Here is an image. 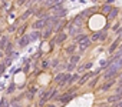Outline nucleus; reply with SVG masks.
<instances>
[{
	"label": "nucleus",
	"mask_w": 122,
	"mask_h": 107,
	"mask_svg": "<svg viewBox=\"0 0 122 107\" xmlns=\"http://www.w3.org/2000/svg\"><path fill=\"white\" fill-rule=\"evenodd\" d=\"M75 97H76V93H63V94H59L56 101H59L60 104H66V103H69Z\"/></svg>",
	"instance_id": "obj_3"
},
{
	"label": "nucleus",
	"mask_w": 122,
	"mask_h": 107,
	"mask_svg": "<svg viewBox=\"0 0 122 107\" xmlns=\"http://www.w3.org/2000/svg\"><path fill=\"white\" fill-rule=\"evenodd\" d=\"M17 107H22V104H19V106H17Z\"/></svg>",
	"instance_id": "obj_52"
},
{
	"label": "nucleus",
	"mask_w": 122,
	"mask_h": 107,
	"mask_svg": "<svg viewBox=\"0 0 122 107\" xmlns=\"http://www.w3.org/2000/svg\"><path fill=\"white\" fill-rule=\"evenodd\" d=\"M118 14H119V9H118V7H113V9H112V12H111V13L106 16V19H108L109 22H112V20H116Z\"/></svg>",
	"instance_id": "obj_13"
},
{
	"label": "nucleus",
	"mask_w": 122,
	"mask_h": 107,
	"mask_svg": "<svg viewBox=\"0 0 122 107\" xmlns=\"http://www.w3.org/2000/svg\"><path fill=\"white\" fill-rule=\"evenodd\" d=\"M52 13H53V16H56V17H66V14H68V10H66V7H59V9H55V10H52Z\"/></svg>",
	"instance_id": "obj_10"
},
{
	"label": "nucleus",
	"mask_w": 122,
	"mask_h": 107,
	"mask_svg": "<svg viewBox=\"0 0 122 107\" xmlns=\"http://www.w3.org/2000/svg\"><path fill=\"white\" fill-rule=\"evenodd\" d=\"M7 43H9L7 41V36H2V37H0V50H5Z\"/></svg>",
	"instance_id": "obj_21"
},
{
	"label": "nucleus",
	"mask_w": 122,
	"mask_h": 107,
	"mask_svg": "<svg viewBox=\"0 0 122 107\" xmlns=\"http://www.w3.org/2000/svg\"><path fill=\"white\" fill-rule=\"evenodd\" d=\"M92 66H93V63H92V62H86V63H85V69H86V70H91V69H92Z\"/></svg>",
	"instance_id": "obj_44"
},
{
	"label": "nucleus",
	"mask_w": 122,
	"mask_h": 107,
	"mask_svg": "<svg viewBox=\"0 0 122 107\" xmlns=\"http://www.w3.org/2000/svg\"><path fill=\"white\" fill-rule=\"evenodd\" d=\"M27 90H29L30 93H33V94H36V93H37V87H36V86H30Z\"/></svg>",
	"instance_id": "obj_42"
},
{
	"label": "nucleus",
	"mask_w": 122,
	"mask_h": 107,
	"mask_svg": "<svg viewBox=\"0 0 122 107\" xmlns=\"http://www.w3.org/2000/svg\"><path fill=\"white\" fill-rule=\"evenodd\" d=\"M99 79H101L99 76H95L93 79H91V80H89V89H95L96 84H98V81H99Z\"/></svg>",
	"instance_id": "obj_24"
},
{
	"label": "nucleus",
	"mask_w": 122,
	"mask_h": 107,
	"mask_svg": "<svg viewBox=\"0 0 122 107\" xmlns=\"http://www.w3.org/2000/svg\"><path fill=\"white\" fill-rule=\"evenodd\" d=\"M25 97H26V100H29V101H32V100H33V97H35V94H33V93H30V91L27 90V91L25 93Z\"/></svg>",
	"instance_id": "obj_36"
},
{
	"label": "nucleus",
	"mask_w": 122,
	"mask_h": 107,
	"mask_svg": "<svg viewBox=\"0 0 122 107\" xmlns=\"http://www.w3.org/2000/svg\"><path fill=\"white\" fill-rule=\"evenodd\" d=\"M16 30H17V24H16V23L12 24V26H9V29H7L9 33H13V31H16Z\"/></svg>",
	"instance_id": "obj_41"
},
{
	"label": "nucleus",
	"mask_w": 122,
	"mask_h": 107,
	"mask_svg": "<svg viewBox=\"0 0 122 107\" xmlns=\"http://www.w3.org/2000/svg\"><path fill=\"white\" fill-rule=\"evenodd\" d=\"M88 37H89L88 34H83V33H79L78 36H75V37H73V40H75L76 43H82V41H83V40H86Z\"/></svg>",
	"instance_id": "obj_20"
},
{
	"label": "nucleus",
	"mask_w": 122,
	"mask_h": 107,
	"mask_svg": "<svg viewBox=\"0 0 122 107\" xmlns=\"http://www.w3.org/2000/svg\"><path fill=\"white\" fill-rule=\"evenodd\" d=\"M49 67H50V63H49L47 60H42V62H40V69H42L43 71H45V70H47Z\"/></svg>",
	"instance_id": "obj_31"
},
{
	"label": "nucleus",
	"mask_w": 122,
	"mask_h": 107,
	"mask_svg": "<svg viewBox=\"0 0 122 107\" xmlns=\"http://www.w3.org/2000/svg\"><path fill=\"white\" fill-rule=\"evenodd\" d=\"M121 100H122V94H118V93H115V94L106 97V103H108V104H115V103H118V101H121Z\"/></svg>",
	"instance_id": "obj_11"
},
{
	"label": "nucleus",
	"mask_w": 122,
	"mask_h": 107,
	"mask_svg": "<svg viewBox=\"0 0 122 107\" xmlns=\"http://www.w3.org/2000/svg\"><path fill=\"white\" fill-rule=\"evenodd\" d=\"M119 29H121V23H119V22H116V23L112 26V29H111V30H112V31H118Z\"/></svg>",
	"instance_id": "obj_40"
},
{
	"label": "nucleus",
	"mask_w": 122,
	"mask_h": 107,
	"mask_svg": "<svg viewBox=\"0 0 122 107\" xmlns=\"http://www.w3.org/2000/svg\"><path fill=\"white\" fill-rule=\"evenodd\" d=\"M30 14H33V13H32V9H27V10H26V12L19 17V20H20V22H26V20H27V17H29Z\"/></svg>",
	"instance_id": "obj_22"
},
{
	"label": "nucleus",
	"mask_w": 122,
	"mask_h": 107,
	"mask_svg": "<svg viewBox=\"0 0 122 107\" xmlns=\"http://www.w3.org/2000/svg\"><path fill=\"white\" fill-rule=\"evenodd\" d=\"M2 9H3V10H6V12H13L12 4H10L9 2H2Z\"/></svg>",
	"instance_id": "obj_27"
},
{
	"label": "nucleus",
	"mask_w": 122,
	"mask_h": 107,
	"mask_svg": "<svg viewBox=\"0 0 122 107\" xmlns=\"http://www.w3.org/2000/svg\"><path fill=\"white\" fill-rule=\"evenodd\" d=\"M121 40H122V34H118V39L109 46V49H108V53H111V54H112V53H115L118 49H119V46H121Z\"/></svg>",
	"instance_id": "obj_8"
},
{
	"label": "nucleus",
	"mask_w": 122,
	"mask_h": 107,
	"mask_svg": "<svg viewBox=\"0 0 122 107\" xmlns=\"http://www.w3.org/2000/svg\"><path fill=\"white\" fill-rule=\"evenodd\" d=\"M2 2H7V0H0V3H2Z\"/></svg>",
	"instance_id": "obj_51"
},
{
	"label": "nucleus",
	"mask_w": 122,
	"mask_h": 107,
	"mask_svg": "<svg viewBox=\"0 0 122 107\" xmlns=\"http://www.w3.org/2000/svg\"><path fill=\"white\" fill-rule=\"evenodd\" d=\"M112 107H122V100L118 101V103H115V104H112Z\"/></svg>",
	"instance_id": "obj_45"
},
{
	"label": "nucleus",
	"mask_w": 122,
	"mask_h": 107,
	"mask_svg": "<svg viewBox=\"0 0 122 107\" xmlns=\"http://www.w3.org/2000/svg\"><path fill=\"white\" fill-rule=\"evenodd\" d=\"M25 2H26V0H17V4H19V6H20V4H23V3H25Z\"/></svg>",
	"instance_id": "obj_49"
},
{
	"label": "nucleus",
	"mask_w": 122,
	"mask_h": 107,
	"mask_svg": "<svg viewBox=\"0 0 122 107\" xmlns=\"http://www.w3.org/2000/svg\"><path fill=\"white\" fill-rule=\"evenodd\" d=\"M92 40H91V37H88L86 40H83L82 43H78V50H79V53H85L91 46H92Z\"/></svg>",
	"instance_id": "obj_6"
},
{
	"label": "nucleus",
	"mask_w": 122,
	"mask_h": 107,
	"mask_svg": "<svg viewBox=\"0 0 122 107\" xmlns=\"http://www.w3.org/2000/svg\"><path fill=\"white\" fill-rule=\"evenodd\" d=\"M73 70H76V64H73V63H71V62H69V63H68V66H66V71H69V73H71V71H73Z\"/></svg>",
	"instance_id": "obj_33"
},
{
	"label": "nucleus",
	"mask_w": 122,
	"mask_h": 107,
	"mask_svg": "<svg viewBox=\"0 0 122 107\" xmlns=\"http://www.w3.org/2000/svg\"><path fill=\"white\" fill-rule=\"evenodd\" d=\"M6 69H7L6 63H5V62H0V74H3V73L6 71Z\"/></svg>",
	"instance_id": "obj_38"
},
{
	"label": "nucleus",
	"mask_w": 122,
	"mask_h": 107,
	"mask_svg": "<svg viewBox=\"0 0 122 107\" xmlns=\"http://www.w3.org/2000/svg\"><path fill=\"white\" fill-rule=\"evenodd\" d=\"M0 37H2V33H0Z\"/></svg>",
	"instance_id": "obj_53"
},
{
	"label": "nucleus",
	"mask_w": 122,
	"mask_h": 107,
	"mask_svg": "<svg viewBox=\"0 0 122 107\" xmlns=\"http://www.w3.org/2000/svg\"><path fill=\"white\" fill-rule=\"evenodd\" d=\"M0 79H2V74H0Z\"/></svg>",
	"instance_id": "obj_54"
},
{
	"label": "nucleus",
	"mask_w": 122,
	"mask_h": 107,
	"mask_svg": "<svg viewBox=\"0 0 122 107\" xmlns=\"http://www.w3.org/2000/svg\"><path fill=\"white\" fill-rule=\"evenodd\" d=\"M101 71H102V69H101V67H99L98 70H86V71H85V73L81 76V80L78 81V86H83V84H85L88 80L93 79V77H95L96 74H99Z\"/></svg>",
	"instance_id": "obj_1"
},
{
	"label": "nucleus",
	"mask_w": 122,
	"mask_h": 107,
	"mask_svg": "<svg viewBox=\"0 0 122 107\" xmlns=\"http://www.w3.org/2000/svg\"><path fill=\"white\" fill-rule=\"evenodd\" d=\"M15 90H16V84H15V83H10V86L7 87V90H6V93H7V94H12V93H13Z\"/></svg>",
	"instance_id": "obj_34"
},
{
	"label": "nucleus",
	"mask_w": 122,
	"mask_h": 107,
	"mask_svg": "<svg viewBox=\"0 0 122 107\" xmlns=\"http://www.w3.org/2000/svg\"><path fill=\"white\" fill-rule=\"evenodd\" d=\"M69 36H72V37H75V36H78L79 33H82V26H76V24H73V23H69Z\"/></svg>",
	"instance_id": "obj_7"
},
{
	"label": "nucleus",
	"mask_w": 122,
	"mask_h": 107,
	"mask_svg": "<svg viewBox=\"0 0 122 107\" xmlns=\"http://www.w3.org/2000/svg\"><path fill=\"white\" fill-rule=\"evenodd\" d=\"M71 23H73V24H76V26H82V24H83V19L78 14V16H75V17L72 19V22H71Z\"/></svg>",
	"instance_id": "obj_23"
},
{
	"label": "nucleus",
	"mask_w": 122,
	"mask_h": 107,
	"mask_svg": "<svg viewBox=\"0 0 122 107\" xmlns=\"http://www.w3.org/2000/svg\"><path fill=\"white\" fill-rule=\"evenodd\" d=\"M115 93H118V94H122V84H118V86L115 87Z\"/></svg>",
	"instance_id": "obj_43"
},
{
	"label": "nucleus",
	"mask_w": 122,
	"mask_h": 107,
	"mask_svg": "<svg viewBox=\"0 0 122 107\" xmlns=\"http://www.w3.org/2000/svg\"><path fill=\"white\" fill-rule=\"evenodd\" d=\"M47 104V98H42L40 97V100H39V103H37V107H45Z\"/></svg>",
	"instance_id": "obj_37"
},
{
	"label": "nucleus",
	"mask_w": 122,
	"mask_h": 107,
	"mask_svg": "<svg viewBox=\"0 0 122 107\" xmlns=\"http://www.w3.org/2000/svg\"><path fill=\"white\" fill-rule=\"evenodd\" d=\"M59 94H60V93H59V87H57V89H53V90L50 91L49 100H50V101H56V100H57V97H59Z\"/></svg>",
	"instance_id": "obj_18"
},
{
	"label": "nucleus",
	"mask_w": 122,
	"mask_h": 107,
	"mask_svg": "<svg viewBox=\"0 0 122 107\" xmlns=\"http://www.w3.org/2000/svg\"><path fill=\"white\" fill-rule=\"evenodd\" d=\"M30 41H32L30 34H23V36H20V37H19L17 46H19L20 49H25V47H27V46L30 44Z\"/></svg>",
	"instance_id": "obj_5"
},
{
	"label": "nucleus",
	"mask_w": 122,
	"mask_h": 107,
	"mask_svg": "<svg viewBox=\"0 0 122 107\" xmlns=\"http://www.w3.org/2000/svg\"><path fill=\"white\" fill-rule=\"evenodd\" d=\"M112 9H113V6H112V4H108V3H105V4L101 7V14L106 17V16H108L111 12H112Z\"/></svg>",
	"instance_id": "obj_12"
},
{
	"label": "nucleus",
	"mask_w": 122,
	"mask_h": 107,
	"mask_svg": "<svg viewBox=\"0 0 122 107\" xmlns=\"http://www.w3.org/2000/svg\"><path fill=\"white\" fill-rule=\"evenodd\" d=\"M45 107H56V106H55V104H53V103H47V104H46V106H45Z\"/></svg>",
	"instance_id": "obj_47"
},
{
	"label": "nucleus",
	"mask_w": 122,
	"mask_h": 107,
	"mask_svg": "<svg viewBox=\"0 0 122 107\" xmlns=\"http://www.w3.org/2000/svg\"><path fill=\"white\" fill-rule=\"evenodd\" d=\"M76 49H78V43L75 41V43H72V44H68V46L65 47L63 53H65V54H68V56H72V54H75V53H76Z\"/></svg>",
	"instance_id": "obj_9"
},
{
	"label": "nucleus",
	"mask_w": 122,
	"mask_h": 107,
	"mask_svg": "<svg viewBox=\"0 0 122 107\" xmlns=\"http://www.w3.org/2000/svg\"><path fill=\"white\" fill-rule=\"evenodd\" d=\"M27 26H29V24H27L26 22H23V24H22L20 27H17V36H19V37H20V36H23V34H26L25 31H26Z\"/></svg>",
	"instance_id": "obj_19"
},
{
	"label": "nucleus",
	"mask_w": 122,
	"mask_h": 107,
	"mask_svg": "<svg viewBox=\"0 0 122 107\" xmlns=\"http://www.w3.org/2000/svg\"><path fill=\"white\" fill-rule=\"evenodd\" d=\"M116 84V79H109V80H105V83L101 86V89H99V91L101 93H105V91H109L113 86Z\"/></svg>",
	"instance_id": "obj_4"
},
{
	"label": "nucleus",
	"mask_w": 122,
	"mask_h": 107,
	"mask_svg": "<svg viewBox=\"0 0 122 107\" xmlns=\"http://www.w3.org/2000/svg\"><path fill=\"white\" fill-rule=\"evenodd\" d=\"M5 56H6V54H5V53H3V50H0V60H2V59H3Z\"/></svg>",
	"instance_id": "obj_46"
},
{
	"label": "nucleus",
	"mask_w": 122,
	"mask_h": 107,
	"mask_svg": "<svg viewBox=\"0 0 122 107\" xmlns=\"http://www.w3.org/2000/svg\"><path fill=\"white\" fill-rule=\"evenodd\" d=\"M99 33H101V40H99V41H105L106 37H108V30L103 29V30H99Z\"/></svg>",
	"instance_id": "obj_32"
},
{
	"label": "nucleus",
	"mask_w": 122,
	"mask_h": 107,
	"mask_svg": "<svg viewBox=\"0 0 122 107\" xmlns=\"http://www.w3.org/2000/svg\"><path fill=\"white\" fill-rule=\"evenodd\" d=\"M115 2V0H105V3H108V4H112Z\"/></svg>",
	"instance_id": "obj_48"
},
{
	"label": "nucleus",
	"mask_w": 122,
	"mask_h": 107,
	"mask_svg": "<svg viewBox=\"0 0 122 107\" xmlns=\"http://www.w3.org/2000/svg\"><path fill=\"white\" fill-rule=\"evenodd\" d=\"M71 76H72V74H71L69 71H66V73H65V76H63V79L60 80V83L57 84V87H63L65 84H68V83H69V79H71Z\"/></svg>",
	"instance_id": "obj_15"
},
{
	"label": "nucleus",
	"mask_w": 122,
	"mask_h": 107,
	"mask_svg": "<svg viewBox=\"0 0 122 107\" xmlns=\"http://www.w3.org/2000/svg\"><path fill=\"white\" fill-rule=\"evenodd\" d=\"M53 31H55V29H52V27H46V29H45V31H42V39H43V40L50 39V37H52V34H53Z\"/></svg>",
	"instance_id": "obj_14"
},
{
	"label": "nucleus",
	"mask_w": 122,
	"mask_h": 107,
	"mask_svg": "<svg viewBox=\"0 0 122 107\" xmlns=\"http://www.w3.org/2000/svg\"><path fill=\"white\" fill-rule=\"evenodd\" d=\"M91 40H92L93 43L99 41V40H101V33H99V31H95V33H92V34H91Z\"/></svg>",
	"instance_id": "obj_28"
},
{
	"label": "nucleus",
	"mask_w": 122,
	"mask_h": 107,
	"mask_svg": "<svg viewBox=\"0 0 122 107\" xmlns=\"http://www.w3.org/2000/svg\"><path fill=\"white\" fill-rule=\"evenodd\" d=\"M13 51H15V50H13V43H12V41H9V43H7V46H6V49H5V54H6V56H9L10 53H13Z\"/></svg>",
	"instance_id": "obj_26"
},
{
	"label": "nucleus",
	"mask_w": 122,
	"mask_h": 107,
	"mask_svg": "<svg viewBox=\"0 0 122 107\" xmlns=\"http://www.w3.org/2000/svg\"><path fill=\"white\" fill-rule=\"evenodd\" d=\"M69 62L73 63V64H78V63L81 62V54H72V56L69 57Z\"/></svg>",
	"instance_id": "obj_25"
},
{
	"label": "nucleus",
	"mask_w": 122,
	"mask_h": 107,
	"mask_svg": "<svg viewBox=\"0 0 122 107\" xmlns=\"http://www.w3.org/2000/svg\"><path fill=\"white\" fill-rule=\"evenodd\" d=\"M3 62L6 63V66H7V67H12V64H13V59H12V57H9V56H6V59H5Z\"/></svg>",
	"instance_id": "obj_35"
},
{
	"label": "nucleus",
	"mask_w": 122,
	"mask_h": 107,
	"mask_svg": "<svg viewBox=\"0 0 122 107\" xmlns=\"http://www.w3.org/2000/svg\"><path fill=\"white\" fill-rule=\"evenodd\" d=\"M79 80H81V74H79V73H73V74L71 76V79H69V83H68V84H69V86H73V84H75V83H78Z\"/></svg>",
	"instance_id": "obj_17"
},
{
	"label": "nucleus",
	"mask_w": 122,
	"mask_h": 107,
	"mask_svg": "<svg viewBox=\"0 0 122 107\" xmlns=\"http://www.w3.org/2000/svg\"><path fill=\"white\" fill-rule=\"evenodd\" d=\"M29 34H30L32 41H36V40L42 39V33H40V30H32V33H29Z\"/></svg>",
	"instance_id": "obj_16"
},
{
	"label": "nucleus",
	"mask_w": 122,
	"mask_h": 107,
	"mask_svg": "<svg viewBox=\"0 0 122 107\" xmlns=\"http://www.w3.org/2000/svg\"><path fill=\"white\" fill-rule=\"evenodd\" d=\"M47 19L49 17H39L33 24H32V29L33 30H43L47 27Z\"/></svg>",
	"instance_id": "obj_2"
},
{
	"label": "nucleus",
	"mask_w": 122,
	"mask_h": 107,
	"mask_svg": "<svg viewBox=\"0 0 122 107\" xmlns=\"http://www.w3.org/2000/svg\"><path fill=\"white\" fill-rule=\"evenodd\" d=\"M63 76H65V73H57L55 77H53V83H56V84H59L60 83V80L63 79Z\"/></svg>",
	"instance_id": "obj_29"
},
{
	"label": "nucleus",
	"mask_w": 122,
	"mask_h": 107,
	"mask_svg": "<svg viewBox=\"0 0 122 107\" xmlns=\"http://www.w3.org/2000/svg\"><path fill=\"white\" fill-rule=\"evenodd\" d=\"M76 71H78V73H85V71H86V69H85V64L76 66Z\"/></svg>",
	"instance_id": "obj_39"
},
{
	"label": "nucleus",
	"mask_w": 122,
	"mask_h": 107,
	"mask_svg": "<svg viewBox=\"0 0 122 107\" xmlns=\"http://www.w3.org/2000/svg\"><path fill=\"white\" fill-rule=\"evenodd\" d=\"M118 50H121V51H122V43H121V46H119V49H118Z\"/></svg>",
	"instance_id": "obj_50"
},
{
	"label": "nucleus",
	"mask_w": 122,
	"mask_h": 107,
	"mask_svg": "<svg viewBox=\"0 0 122 107\" xmlns=\"http://www.w3.org/2000/svg\"><path fill=\"white\" fill-rule=\"evenodd\" d=\"M59 64H60V60H59V59H55V60L50 63V67L55 69V70H59V67H60Z\"/></svg>",
	"instance_id": "obj_30"
}]
</instances>
